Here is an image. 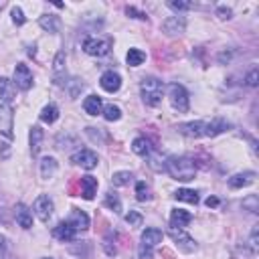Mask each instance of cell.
<instances>
[{"mask_svg":"<svg viewBox=\"0 0 259 259\" xmlns=\"http://www.w3.org/2000/svg\"><path fill=\"white\" fill-rule=\"evenodd\" d=\"M166 170L178 182H188V180H192L196 176V164L186 156L166 158Z\"/></svg>","mask_w":259,"mask_h":259,"instance_id":"cell-1","label":"cell"},{"mask_svg":"<svg viewBox=\"0 0 259 259\" xmlns=\"http://www.w3.org/2000/svg\"><path fill=\"white\" fill-rule=\"evenodd\" d=\"M140 95H142V101L150 107H156L160 101H162V95H164V83L158 79V77H144L140 81Z\"/></svg>","mask_w":259,"mask_h":259,"instance_id":"cell-2","label":"cell"},{"mask_svg":"<svg viewBox=\"0 0 259 259\" xmlns=\"http://www.w3.org/2000/svg\"><path fill=\"white\" fill-rule=\"evenodd\" d=\"M168 99H170V105L178 113H186L188 107H190V95H188L186 87L180 85V83H170L168 85Z\"/></svg>","mask_w":259,"mask_h":259,"instance_id":"cell-3","label":"cell"},{"mask_svg":"<svg viewBox=\"0 0 259 259\" xmlns=\"http://www.w3.org/2000/svg\"><path fill=\"white\" fill-rule=\"evenodd\" d=\"M111 49V40L109 38H99V36H87L83 40V51L91 57H105Z\"/></svg>","mask_w":259,"mask_h":259,"instance_id":"cell-4","label":"cell"},{"mask_svg":"<svg viewBox=\"0 0 259 259\" xmlns=\"http://www.w3.org/2000/svg\"><path fill=\"white\" fill-rule=\"evenodd\" d=\"M32 212L36 214L38 221L47 223V221L53 217V212H55V202H53V198H51L49 194L36 196V200H34V204H32Z\"/></svg>","mask_w":259,"mask_h":259,"instance_id":"cell-5","label":"cell"},{"mask_svg":"<svg viewBox=\"0 0 259 259\" xmlns=\"http://www.w3.org/2000/svg\"><path fill=\"white\" fill-rule=\"evenodd\" d=\"M12 83H14L18 89H22V91H28V89L32 87V83H34V77H32V71H30V67H28V65H24V63H18V65L14 67Z\"/></svg>","mask_w":259,"mask_h":259,"instance_id":"cell-6","label":"cell"},{"mask_svg":"<svg viewBox=\"0 0 259 259\" xmlns=\"http://www.w3.org/2000/svg\"><path fill=\"white\" fill-rule=\"evenodd\" d=\"M71 162L77 164V166H81L83 170H93V168L99 164V158H97V154H95L93 150H89V148H79L75 154H71Z\"/></svg>","mask_w":259,"mask_h":259,"instance_id":"cell-7","label":"cell"},{"mask_svg":"<svg viewBox=\"0 0 259 259\" xmlns=\"http://www.w3.org/2000/svg\"><path fill=\"white\" fill-rule=\"evenodd\" d=\"M186 30V18L180 16V14H174V16H168L164 22H162V32L168 34V36H176V34H182Z\"/></svg>","mask_w":259,"mask_h":259,"instance_id":"cell-8","label":"cell"},{"mask_svg":"<svg viewBox=\"0 0 259 259\" xmlns=\"http://www.w3.org/2000/svg\"><path fill=\"white\" fill-rule=\"evenodd\" d=\"M65 63H67V57H65V53L63 51H59L57 55H55V59H53V83L55 85H67V67H65Z\"/></svg>","mask_w":259,"mask_h":259,"instance_id":"cell-9","label":"cell"},{"mask_svg":"<svg viewBox=\"0 0 259 259\" xmlns=\"http://www.w3.org/2000/svg\"><path fill=\"white\" fill-rule=\"evenodd\" d=\"M12 121H14V115H12L10 103L0 101V136H4L8 140L12 138Z\"/></svg>","mask_w":259,"mask_h":259,"instance_id":"cell-10","label":"cell"},{"mask_svg":"<svg viewBox=\"0 0 259 259\" xmlns=\"http://www.w3.org/2000/svg\"><path fill=\"white\" fill-rule=\"evenodd\" d=\"M168 233H170L172 241L176 243V247H180L182 251H194V249H196V241H194L184 229H174V227H172Z\"/></svg>","mask_w":259,"mask_h":259,"instance_id":"cell-11","label":"cell"},{"mask_svg":"<svg viewBox=\"0 0 259 259\" xmlns=\"http://www.w3.org/2000/svg\"><path fill=\"white\" fill-rule=\"evenodd\" d=\"M99 85H101L103 91L115 93V91H119V87H121V75H119L117 71L109 69V71H105V73L99 77Z\"/></svg>","mask_w":259,"mask_h":259,"instance_id":"cell-12","label":"cell"},{"mask_svg":"<svg viewBox=\"0 0 259 259\" xmlns=\"http://www.w3.org/2000/svg\"><path fill=\"white\" fill-rule=\"evenodd\" d=\"M231 127V123L223 117H212L210 121H204V136L206 138H214V136H221L225 134L227 130Z\"/></svg>","mask_w":259,"mask_h":259,"instance_id":"cell-13","label":"cell"},{"mask_svg":"<svg viewBox=\"0 0 259 259\" xmlns=\"http://www.w3.org/2000/svg\"><path fill=\"white\" fill-rule=\"evenodd\" d=\"M255 172L253 170H245V172H237V174H233L229 180H227V184H229V188H233V190H237V188H243V186H249V184H253L255 182Z\"/></svg>","mask_w":259,"mask_h":259,"instance_id":"cell-14","label":"cell"},{"mask_svg":"<svg viewBox=\"0 0 259 259\" xmlns=\"http://www.w3.org/2000/svg\"><path fill=\"white\" fill-rule=\"evenodd\" d=\"M162 239H164V233H162L160 229H156V227H148V229L142 231V237H140L142 243H140V245L154 249V247H158V245L162 243Z\"/></svg>","mask_w":259,"mask_h":259,"instance_id":"cell-15","label":"cell"},{"mask_svg":"<svg viewBox=\"0 0 259 259\" xmlns=\"http://www.w3.org/2000/svg\"><path fill=\"white\" fill-rule=\"evenodd\" d=\"M178 132L186 138H200V136H204V121L202 119L184 121V123L178 125Z\"/></svg>","mask_w":259,"mask_h":259,"instance_id":"cell-16","label":"cell"},{"mask_svg":"<svg viewBox=\"0 0 259 259\" xmlns=\"http://www.w3.org/2000/svg\"><path fill=\"white\" fill-rule=\"evenodd\" d=\"M67 221H69V225L75 229V233H81V231H87V229H89V217H87L83 210H79V208H73Z\"/></svg>","mask_w":259,"mask_h":259,"instance_id":"cell-17","label":"cell"},{"mask_svg":"<svg viewBox=\"0 0 259 259\" xmlns=\"http://www.w3.org/2000/svg\"><path fill=\"white\" fill-rule=\"evenodd\" d=\"M42 140H45V132L40 125H32L28 132V144H30V154L38 156L40 148H42Z\"/></svg>","mask_w":259,"mask_h":259,"instance_id":"cell-18","label":"cell"},{"mask_svg":"<svg viewBox=\"0 0 259 259\" xmlns=\"http://www.w3.org/2000/svg\"><path fill=\"white\" fill-rule=\"evenodd\" d=\"M53 237L59 239V241H63V243H69V241H73V239L77 237V233H75V229L69 225V221H61V223L53 229Z\"/></svg>","mask_w":259,"mask_h":259,"instance_id":"cell-19","label":"cell"},{"mask_svg":"<svg viewBox=\"0 0 259 259\" xmlns=\"http://www.w3.org/2000/svg\"><path fill=\"white\" fill-rule=\"evenodd\" d=\"M97 186H99V182H97L95 176H91V174L81 176V194H83V198L91 200L97 194Z\"/></svg>","mask_w":259,"mask_h":259,"instance_id":"cell-20","label":"cell"},{"mask_svg":"<svg viewBox=\"0 0 259 259\" xmlns=\"http://www.w3.org/2000/svg\"><path fill=\"white\" fill-rule=\"evenodd\" d=\"M16 97V85L8 77H0V101L10 103Z\"/></svg>","mask_w":259,"mask_h":259,"instance_id":"cell-21","label":"cell"},{"mask_svg":"<svg viewBox=\"0 0 259 259\" xmlns=\"http://www.w3.org/2000/svg\"><path fill=\"white\" fill-rule=\"evenodd\" d=\"M190 221H192V214H190L188 210L174 208V210L170 212V225H172L174 229H184V227H186Z\"/></svg>","mask_w":259,"mask_h":259,"instance_id":"cell-22","label":"cell"},{"mask_svg":"<svg viewBox=\"0 0 259 259\" xmlns=\"http://www.w3.org/2000/svg\"><path fill=\"white\" fill-rule=\"evenodd\" d=\"M83 109H85V113H89V115H99V113L103 111V101H101V97H99V95H87V97L83 99Z\"/></svg>","mask_w":259,"mask_h":259,"instance_id":"cell-23","label":"cell"},{"mask_svg":"<svg viewBox=\"0 0 259 259\" xmlns=\"http://www.w3.org/2000/svg\"><path fill=\"white\" fill-rule=\"evenodd\" d=\"M38 24H40V28H42V30H47V32H51V34H55V32H59L61 20H59V16H55V14H42V16L38 18Z\"/></svg>","mask_w":259,"mask_h":259,"instance_id":"cell-24","label":"cell"},{"mask_svg":"<svg viewBox=\"0 0 259 259\" xmlns=\"http://www.w3.org/2000/svg\"><path fill=\"white\" fill-rule=\"evenodd\" d=\"M16 223L22 227V229H30L32 227V210H28L24 204H16Z\"/></svg>","mask_w":259,"mask_h":259,"instance_id":"cell-25","label":"cell"},{"mask_svg":"<svg viewBox=\"0 0 259 259\" xmlns=\"http://www.w3.org/2000/svg\"><path fill=\"white\" fill-rule=\"evenodd\" d=\"M57 168H59V164H57V160H55L53 156H45V158L40 160V176H42L45 180L53 178L55 172H57Z\"/></svg>","mask_w":259,"mask_h":259,"instance_id":"cell-26","label":"cell"},{"mask_svg":"<svg viewBox=\"0 0 259 259\" xmlns=\"http://www.w3.org/2000/svg\"><path fill=\"white\" fill-rule=\"evenodd\" d=\"M132 152H134V154H138V156H142V158H146V156L152 152L150 140H146L144 136L134 138V142H132Z\"/></svg>","mask_w":259,"mask_h":259,"instance_id":"cell-27","label":"cell"},{"mask_svg":"<svg viewBox=\"0 0 259 259\" xmlns=\"http://www.w3.org/2000/svg\"><path fill=\"white\" fill-rule=\"evenodd\" d=\"M38 117H40L42 123H55V121L59 119V107H57L55 103H49V105H45V107L40 109Z\"/></svg>","mask_w":259,"mask_h":259,"instance_id":"cell-28","label":"cell"},{"mask_svg":"<svg viewBox=\"0 0 259 259\" xmlns=\"http://www.w3.org/2000/svg\"><path fill=\"white\" fill-rule=\"evenodd\" d=\"M125 61H127V65L130 67H140L144 61H146V53L142 51V49H130L127 51V55H125Z\"/></svg>","mask_w":259,"mask_h":259,"instance_id":"cell-29","label":"cell"},{"mask_svg":"<svg viewBox=\"0 0 259 259\" xmlns=\"http://www.w3.org/2000/svg\"><path fill=\"white\" fill-rule=\"evenodd\" d=\"M55 144H57V148H59V150H67V148H71V146H75V144H77V136H75V134H71V132L59 134V136H57V140H55Z\"/></svg>","mask_w":259,"mask_h":259,"instance_id":"cell-30","label":"cell"},{"mask_svg":"<svg viewBox=\"0 0 259 259\" xmlns=\"http://www.w3.org/2000/svg\"><path fill=\"white\" fill-rule=\"evenodd\" d=\"M174 198L176 200H182V202H190V204H196L198 202V194L190 188H178L174 192Z\"/></svg>","mask_w":259,"mask_h":259,"instance_id":"cell-31","label":"cell"},{"mask_svg":"<svg viewBox=\"0 0 259 259\" xmlns=\"http://www.w3.org/2000/svg\"><path fill=\"white\" fill-rule=\"evenodd\" d=\"M146 158H148V164H150V168H152V170H156V172L166 170V160H164V158H162L158 152H154V150H152V152H150Z\"/></svg>","mask_w":259,"mask_h":259,"instance_id":"cell-32","label":"cell"},{"mask_svg":"<svg viewBox=\"0 0 259 259\" xmlns=\"http://www.w3.org/2000/svg\"><path fill=\"white\" fill-rule=\"evenodd\" d=\"M103 117L107 119V121H117L119 117H121V109H119V105H115V103H107V105H103Z\"/></svg>","mask_w":259,"mask_h":259,"instance_id":"cell-33","label":"cell"},{"mask_svg":"<svg viewBox=\"0 0 259 259\" xmlns=\"http://www.w3.org/2000/svg\"><path fill=\"white\" fill-rule=\"evenodd\" d=\"M132 178H134V176H132L130 170H119V172H113L111 184H113V186H125V184H130Z\"/></svg>","mask_w":259,"mask_h":259,"instance_id":"cell-34","label":"cell"},{"mask_svg":"<svg viewBox=\"0 0 259 259\" xmlns=\"http://www.w3.org/2000/svg\"><path fill=\"white\" fill-rule=\"evenodd\" d=\"M105 206H107L109 210H113V212H119V210H121V200H119V196H117L115 192H107V194H105Z\"/></svg>","mask_w":259,"mask_h":259,"instance_id":"cell-35","label":"cell"},{"mask_svg":"<svg viewBox=\"0 0 259 259\" xmlns=\"http://www.w3.org/2000/svg\"><path fill=\"white\" fill-rule=\"evenodd\" d=\"M253 253H257V249H259V225H255L253 229H251V233H249V239H247V243H245Z\"/></svg>","mask_w":259,"mask_h":259,"instance_id":"cell-36","label":"cell"},{"mask_svg":"<svg viewBox=\"0 0 259 259\" xmlns=\"http://www.w3.org/2000/svg\"><path fill=\"white\" fill-rule=\"evenodd\" d=\"M136 198L138 200H150V188H148V184L146 182H136Z\"/></svg>","mask_w":259,"mask_h":259,"instance_id":"cell-37","label":"cell"},{"mask_svg":"<svg viewBox=\"0 0 259 259\" xmlns=\"http://www.w3.org/2000/svg\"><path fill=\"white\" fill-rule=\"evenodd\" d=\"M123 221H125L130 227H140V225L144 223V217H142L138 210H130V212L123 217Z\"/></svg>","mask_w":259,"mask_h":259,"instance_id":"cell-38","label":"cell"},{"mask_svg":"<svg viewBox=\"0 0 259 259\" xmlns=\"http://www.w3.org/2000/svg\"><path fill=\"white\" fill-rule=\"evenodd\" d=\"M243 208H247L249 212H257L259 210V200L255 194H249L247 198H243Z\"/></svg>","mask_w":259,"mask_h":259,"instance_id":"cell-39","label":"cell"},{"mask_svg":"<svg viewBox=\"0 0 259 259\" xmlns=\"http://www.w3.org/2000/svg\"><path fill=\"white\" fill-rule=\"evenodd\" d=\"M168 8L176 10V12H184V10H190L192 8V2H184V0H170L168 2Z\"/></svg>","mask_w":259,"mask_h":259,"instance_id":"cell-40","label":"cell"},{"mask_svg":"<svg viewBox=\"0 0 259 259\" xmlns=\"http://www.w3.org/2000/svg\"><path fill=\"white\" fill-rule=\"evenodd\" d=\"M10 14H12V22H14L16 26H20V24H24V22H26V16H24L22 8H18V6H12Z\"/></svg>","mask_w":259,"mask_h":259,"instance_id":"cell-41","label":"cell"},{"mask_svg":"<svg viewBox=\"0 0 259 259\" xmlns=\"http://www.w3.org/2000/svg\"><path fill=\"white\" fill-rule=\"evenodd\" d=\"M245 85H247V87H257V85H259V71H257V69H251V71L245 75Z\"/></svg>","mask_w":259,"mask_h":259,"instance_id":"cell-42","label":"cell"},{"mask_svg":"<svg viewBox=\"0 0 259 259\" xmlns=\"http://www.w3.org/2000/svg\"><path fill=\"white\" fill-rule=\"evenodd\" d=\"M125 14H127V16H132V18L148 20V14H146V12H140V10H138V8H134V6H125Z\"/></svg>","mask_w":259,"mask_h":259,"instance_id":"cell-43","label":"cell"},{"mask_svg":"<svg viewBox=\"0 0 259 259\" xmlns=\"http://www.w3.org/2000/svg\"><path fill=\"white\" fill-rule=\"evenodd\" d=\"M217 16H219L221 20H229V18L233 16V10L227 8V6H219V8H217Z\"/></svg>","mask_w":259,"mask_h":259,"instance_id":"cell-44","label":"cell"},{"mask_svg":"<svg viewBox=\"0 0 259 259\" xmlns=\"http://www.w3.org/2000/svg\"><path fill=\"white\" fill-rule=\"evenodd\" d=\"M231 59H233V53H231V51H223V53H219V55H217V61H219L221 65L231 63Z\"/></svg>","mask_w":259,"mask_h":259,"instance_id":"cell-45","label":"cell"},{"mask_svg":"<svg viewBox=\"0 0 259 259\" xmlns=\"http://www.w3.org/2000/svg\"><path fill=\"white\" fill-rule=\"evenodd\" d=\"M103 249H105V253H107V255H115V251H117V249H115V245H111V239H109V237H105V239H103Z\"/></svg>","mask_w":259,"mask_h":259,"instance_id":"cell-46","label":"cell"},{"mask_svg":"<svg viewBox=\"0 0 259 259\" xmlns=\"http://www.w3.org/2000/svg\"><path fill=\"white\" fill-rule=\"evenodd\" d=\"M138 257H140V259H152V249L140 245V249H138Z\"/></svg>","mask_w":259,"mask_h":259,"instance_id":"cell-47","label":"cell"},{"mask_svg":"<svg viewBox=\"0 0 259 259\" xmlns=\"http://www.w3.org/2000/svg\"><path fill=\"white\" fill-rule=\"evenodd\" d=\"M217 204H219V198H214V196L206 198V206H217Z\"/></svg>","mask_w":259,"mask_h":259,"instance_id":"cell-48","label":"cell"},{"mask_svg":"<svg viewBox=\"0 0 259 259\" xmlns=\"http://www.w3.org/2000/svg\"><path fill=\"white\" fill-rule=\"evenodd\" d=\"M40 259H55V257H40Z\"/></svg>","mask_w":259,"mask_h":259,"instance_id":"cell-49","label":"cell"}]
</instances>
